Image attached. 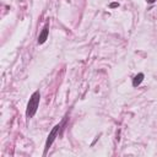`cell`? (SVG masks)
Returning a JSON list of instances; mask_svg holds the SVG:
<instances>
[{"label": "cell", "mask_w": 157, "mask_h": 157, "mask_svg": "<svg viewBox=\"0 0 157 157\" xmlns=\"http://www.w3.org/2000/svg\"><path fill=\"white\" fill-rule=\"evenodd\" d=\"M39 101H40V93L39 91H36L32 93L28 103H27V109H26V115L27 118H33L37 109H38V105H39Z\"/></svg>", "instance_id": "1"}, {"label": "cell", "mask_w": 157, "mask_h": 157, "mask_svg": "<svg viewBox=\"0 0 157 157\" xmlns=\"http://www.w3.org/2000/svg\"><path fill=\"white\" fill-rule=\"evenodd\" d=\"M61 125H63V123L56 124V125H55V126L52 129V131L49 132L48 139H47V141H45V150H44V155H47L48 150L50 148V146L53 145L54 140H55V139H56V136L59 135V132H60V130H61Z\"/></svg>", "instance_id": "2"}, {"label": "cell", "mask_w": 157, "mask_h": 157, "mask_svg": "<svg viewBox=\"0 0 157 157\" xmlns=\"http://www.w3.org/2000/svg\"><path fill=\"white\" fill-rule=\"evenodd\" d=\"M48 33H49V23H47V25L44 26L42 33L39 34V37H38V44H43V43L47 40V38H48Z\"/></svg>", "instance_id": "3"}, {"label": "cell", "mask_w": 157, "mask_h": 157, "mask_svg": "<svg viewBox=\"0 0 157 157\" xmlns=\"http://www.w3.org/2000/svg\"><path fill=\"white\" fill-rule=\"evenodd\" d=\"M142 80H144V74H137V75L134 77V80H132V86H134V87L139 86V85L142 82Z\"/></svg>", "instance_id": "4"}, {"label": "cell", "mask_w": 157, "mask_h": 157, "mask_svg": "<svg viewBox=\"0 0 157 157\" xmlns=\"http://www.w3.org/2000/svg\"><path fill=\"white\" fill-rule=\"evenodd\" d=\"M146 1H147V2H148V4H153V2H155V1H156V0H146Z\"/></svg>", "instance_id": "5"}]
</instances>
